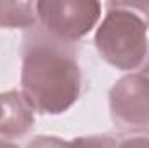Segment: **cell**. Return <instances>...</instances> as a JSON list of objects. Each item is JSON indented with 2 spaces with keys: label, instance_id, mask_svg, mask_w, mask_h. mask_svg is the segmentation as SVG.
<instances>
[{
  "label": "cell",
  "instance_id": "cell-3",
  "mask_svg": "<svg viewBox=\"0 0 149 148\" xmlns=\"http://www.w3.org/2000/svg\"><path fill=\"white\" fill-rule=\"evenodd\" d=\"M37 18L40 26L52 37L74 44L99 21L102 5L95 0H40Z\"/></svg>",
  "mask_w": 149,
  "mask_h": 148
},
{
  "label": "cell",
  "instance_id": "cell-9",
  "mask_svg": "<svg viewBox=\"0 0 149 148\" xmlns=\"http://www.w3.org/2000/svg\"><path fill=\"white\" fill-rule=\"evenodd\" d=\"M116 148H149V134H134L118 141Z\"/></svg>",
  "mask_w": 149,
  "mask_h": 148
},
{
  "label": "cell",
  "instance_id": "cell-11",
  "mask_svg": "<svg viewBox=\"0 0 149 148\" xmlns=\"http://www.w3.org/2000/svg\"><path fill=\"white\" fill-rule=\"evenodd\" d=\"M139 72H141V73H144L149 78V56H148V59L144 61V65H142V68H141Z\"/></svg>",
  "mask_w": 149,
  "mask_h": 148
},
{
  "label": "cell",
  "instance_id": "cell-8",
  "mask_svg": "<svg viewBox=\"0 0 149 148\" xmlns=\"http://www.w3.org/2000/svg\"><path fill=\"white\" fill-rule=\"evenodd\" d=\"M66 140L57 136H37L28 141L26 148H64Z\"/></svg>",
  "mask_w": 149,
  "mask_h": 148
},
{
  "label": "cell",
  "instance_id": "cell-6",
  "mask_svg": "<svg viewBox=\"0 0 149 148\" xmlns=\"http://www.w3.org/2000/svg\"><path fill=\"white\" fill-rule=\"evenodd\" d=\"M37 5L33 2H0V28H33Z\"/></svg>",
  "mask_w": 149,
  "mask_h": 148
},
{
  "label": "cell",
  "instance_id": "cell-1",
  "mask_svg": "<svg viewBox=\"0 0 149 148\" xmlns=\"http://www.w3.org/2000/svg\"><path fill=\"white\" fill-rule=\"evenodd\" d=\"M21 54V92L33 110L47 115L70 110L83 84L74 44L33 26L23 38Z\"/></svg>",
  "mask_w": 149,
  "mask_h": 148
},
{
  "label": "cell",
  "instance_id": "cell-4",
  "mask_svg": "<svg viewBox=\"0 0 149 148\" xmlns=\"http://www.w3.org/2000/svg\"><path fill=\"white\" fill-rule=\"evenodd\" d=\"M113 122L128 131H149V78L141 72L121 77L109 91Z\"/></svg>",
  "mask_w": 149,
  "mask_h": 148
},
{
  "label": "cell",
  "instance_id": "cell-10",
  "mask_svg": "<svg viewBox=\"0 0 149 148\" xmlns=\"http://www.w3.org/2000/svg\"><path fill=\"white\" fill-rule=\"evenodd\" d=\"M0 148H19L16 143L12 141H7V140H0Z\"/></svg>",
  "mask_w": 149,
  "mask_h": 148
},
{
  "label": "cell",
  "instance_id": "cell-2",
  "mask_svg": "<svg viewBox=\"0 0 149 148\" xmlns=\"http://www.w3.org/2000/svg\"><path fill=\"white\" fill-rule=\"evenodd\" d=\"M148 28L149 2H108L94 42L106 63L132 72L148 58Z\"/></svg>",
  "mask_w": 149,
  "mask_h": 148
},
{
  "label": "cell",
  "instance_id": "cell-7",
  "mask_svg": "<svg viewBox=\"0 0 149 148\" xmlns=\"http://www.w3.org/2000/svg\"><path fill=\"white\" fill-rule=\"evenodd\" d=\"M118 140L111 136H80L71 141H66L64 148H116Z\"/></svg>",
  "mask_w": 149,
  "mask_h": 148
},
{
  "label": "cell",
  "instance_id": "cell-5",
  "mask_svg": "<svg viewBox=\"0 0 149 148\" xmlns=\"http://www.w3.org/2000/svg\"><path fill=\"white\" fill-rule=\"evenodd\" d=\"M35 124V110L21 91L0 92V136H24Z\"/></svg>",
  "mask_w": 149,
  "mask_h": 148
}]
</instances>
